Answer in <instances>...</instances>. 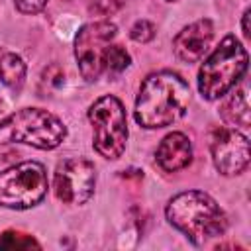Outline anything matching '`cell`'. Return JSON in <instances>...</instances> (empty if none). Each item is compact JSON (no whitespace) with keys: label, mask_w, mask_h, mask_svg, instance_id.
I'll list each match as a JSON object with an SVG mask.
<instances>
[{"label":"cell","mask_w":251,"mask_h":251,"mask_svg":"<svg viewBox=\"0 0 251 251\" xmlns=\"http://www.w3.org/2000/svg\"><path fill=\"white\" fill-rule=\"evenodd\" d=\"M96 186V167L84 157H71L57 165L53 190L63 204H86Z\"/></svg>","instance_id":"ba28073f"},{"label":"cell","mask_w":251,"mask_h":251,"mask_svg":"<svg viewBox=\"0 0 251 251\" xmlns=\"http://www.w3.org/2000/svg\"><path fill=\"white\" fill-rule=\"evenodd\" d=\"M167 2H173V0H167Z\"/></svg>","instance_id":"44dd1931"},{"label":"cell","mask_w":251,"mask_h":251,"mask_svg":"<svg viewBox=\"0 0 251 251\" xmlns=\"http://www.w3.org/2000/svg\"><path fill=\"white\" fill-rule=\"evenodd\" d=\"M88 122L92 124L94 151L110 161L120 159L127 143V120L124 104L116 96L104 94L90 104Z\"/></svg>","instance_id":"5b68a950"},{"label":"cell","mask_w":251,"mask_h":251,"mask_svg":"<svg viewBox=\"0 0 251 251\" xmlns=\"http://www.w3.org/2000/svg\"><path fill=\"white\" fill-rule=\"evenodd\" d=\"M155 161L165 173H176L190 165L192 161V143L182 131L167 133L155 151Z\"/></svg>","instance_id":"8fae6325"},{"label":"cell","mask_w":251,"mask_h":251,"mask_svg":"<svg viewBox=\"0 0 251 251\" xmlns=\"http://www.w3.org/2000/svg\"><path fill=\"white\" fill-rule=\"evenodd\" d=\"M25 63L16 53H6L0 57V82L12 90H20L25 80Z\"/></svg>","instance_id":"4fadbf2b"},{"label":"cell","mask_w":251,"mask_h":251,"mask_svg":"<svg viewBox=\"0 0 251 251\" xmlns=\"http://www.w3.org/2000/svg\"><path fill=\"white\" fill-rule=\"evenodd\" d=\"M118 27L110 20L84 24L75 37V59L86 82H94L102 75V55L116 37Z\"/></svg>","instance_id":"52a82bcc"},{"label":"cell","mask_w":251,"mask_h":251,"mask_svg":"<svg viewBox=\"0 0 251 251\" xmlns=\"http://www.w3.org/2000/svg\"><path fill=\"white\" fill-rule=\"evenodd\" d=\"M126 4V0H88V10L94 16H112L118 10H122V6Z\"/></svg>","instance_id":"e0dca14e"},{"label":"cell","mask_w":251,"mask_h":251,"mask_svg":"<svg viewBox=\"0 0 251 251\" xmlns=\"http://www.w3.org/2000/svg\"><path fill=\"white\" fill-rule=\"evenodd\" d=\"M188 104L190 88L186 80L173 71H157L141 82L133 116L145 129L167 127L186 114Z\"/></svg>","instance_id":"6da1fadb"},{"label":"cell","mask_w":251,"mask_h":251,"mask_svg":"<svg viewBox=\"0 0 251 251\" xmlns=\"http://www.w3.org/2000/svg\"><path fill=\"white\" fill-rule=\"evenodd\" d=\"M165 216L169 224L182 231L194 245H204L227 229L226 212L202 190H184L173 196L165 208Z\"/></svg>","instance_id":"7a4b0ae2"},{"label":"cell","mask_w":251,"mask_h":251,"mask_svg":"<svg viewBox=\"0 0 251 251\" xmlns=\"http://www.w3.org/2000/svg\"><path fill=\"white\" fill-rule=\"evenodd\" d=\"M249 55L235 35H226L218 47L204 59L198 71V90L204 100L226 96L245 75Z\"/></svg>","instance_id":"3957f363"},{"label":"cell","mask_w":251,"mask_h":251,"mask_svg":"<svg viewBox=\"0 0 251 251\" xmlns=\"http://www.w3.org/2000/svg\"><path fill=\"white\" fill-rule=\"evenodd\" d=\"M220 116L222 120L229 126V127H249L251 118H249V102H247V90L239 88L235 92H231L222 108H220Z\"/></svg>","instance_id":"7c38bea8"},{"label":"cell","mask_w":251,"mask_h":251,"mask_svg":"<svg viewBox=\"0 0 251 251\" xmlns=\"http://www.w3.org/2000/svg\"><path fill=\"white\" fill-rule=\"evenodd\" d=\"M210 153L214 167L224 176L241 175L249 167V139L235 127H214L210 133Z\"/></svg>","instance_id":"9c48e42d"},{"label":"cell","mask_w":251,"mask_h":251,"mask_svg":"<svg viewBox=\"0 0 251 251\" xmlns=\"http://www.w3.org/2000/svg\"><path fill=\"white\" fill-rule=\"evenodd\" d=\"M49 188L47 171L37 161H24L0 173V206L27 210L37 206Z\"/></svg>","instance_id":"8992f818"},{"label":"cell","mask_w":251,"mask_h":251,"mask_svg":"<svg viewBox=\"0 0 251 251\" xmlns=\"http://www.w3.org/2000/svg\"><path fill=\"white\" fill-rule=\"evenodd\" d=\"M155 31H157V27H155L153 22H149V20H137L131 25V29H129V37L133 41H137V43H149L155 37Z\"/></svg>","instance_id":"2e32d148"},{"label":"cell","mask_w":251,"mask_h":251,"mask_svg":"<svg viewBox=\"0 0 251 251\" xmlns=\"http://www.w3.org/2000/svg\"><path fill=\"white\" fill-rule=\"evenodd\" d=\"M249 16H251V8H247L243 12V18H241V31L247 39H249Z\"/></svg>","instance_id":"ffe728a7"},{"label":"cell","mask_w":251,"mask_h":251,"mask_svg":"<svg viewBox=\"0 0 251 251\" xmlns=\"http://www.w3.org/2000/svg\"><path fill=\"white\" fill-rule=\"evenodd\" d=\"M214 37V25L208 18L196 20L182 27L173 39L175 55L184 63H196L204 57Z\"/></svg>","instance_id":"30bf717a"},{"label":"cell","mask_w":251,"mask_h":251,"mask_svg":"<svg viewBox=\"0 0 251 251\" xmlns=\"http://www.w3.org/2000/svg\"><path fill=\"white\" fill-rule=\"evenodd\" d=\"M131 65V57L129 53L126 51V47L122 45H116V43H110L102 55V73H106L108 76H118L122 75L127 67Z\"/></svg>","instance_id":"5bb4252c"},{"label":"cell","mask_w":251,"mask_h":251,"mask_svg":"<svg viewBox=\"0 0 251 251\" xmlns=\"http://www.w3.org/2000/svg\"><path fill=\"white\" fill-rule=\"evenodd\" d=\"M0 249H41V245L35 237L10 229L0 235Z\"/></svg>","instance_id":"9a60e30c"},{"label":"cell","mask_w":251,"mask_h":251,"mask_svg":"<svg viewBox=\"0 0 251 251\" xmlns=\"http://www.w3.org/2000/svg\"><path fill=\"white\" fill-rule=\"evenodd\" d=\"M67 137V126L43 108H22L0 120V141L55 149Z\"/></svg>","instance_id":"277c9868"},{"label":"cell","mask_w":251,"mask_h":251,"mask_svg":"<svg viewBox=\"0 0 251 251\" xmlns=\"http://www.w3.org/2000/svg\"><path fill=\"white\" fill-rule=\"evenodd\" d=\"M14 4L22 14H37L47 6V0H14Z\"/></svg>","instance_id":"ac0fdd59"},{"label":"cell","mask_w":251,"mask_h":251,"mask_svg":"<svg viewBox=\"0 0 251 251\" xmlns=\"http://www.w3.org/2000/svg\"><path fill=\"white\" fill-rule=\"evenodd\" d=\"M43 82H49V84H53V86H59V84L65 82V73L61 71L59 65H51V67L45 69V73H43Z\"/></svg>","instance_id":"d6986e66"}]
</instances>
